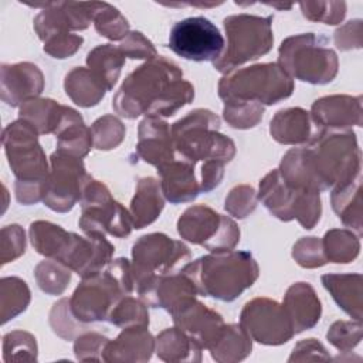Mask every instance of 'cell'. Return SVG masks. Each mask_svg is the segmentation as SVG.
Masks as SVG:
<instances>
[{"instance_id": "43", "label": "cell", "mask_w": 363, "mask_h": 363, "mask_svg": "<svg viewBox=\"0 0 363 363\" xmlns=\"http://www.w3.org/2000/svg\"><path fill=\"white\" fill-rule=\"evenodd\" d=\"M264 115V106L254 102H224L223 116L237 129L254 128Z\"/></svg>"}, {"instance_id": "48", "label": "cell", "mask_w": 363, "mask_h": 363, "mask_svg": "<svg viewBox=\"0 0 363 363\" xmlns=\"http://www.w3.org/2000/svg\"><path fill=\"white\" fill-rule=\"evenodd\" d=\"M108 340V337L94 332L79 335L74 343V353L78 360L99 362L102 360V353Z\"/></svg>"}, {"instance_id": "33", "label": "cell", "mask_w": 363, "mask_h": 363, "mask_svg": "<svg viewBox=\"0 0 363 363\" xmlns=\"http://www.w3.org/2000/svg\"><path fill=\"white\" fill-rule=\"evenodd\" d=\"M252 349V339L244 330L241 325H224V329L216 342V345L208 350L211 357L217 362H240L245 359Z\"/></svg>"}, {"instance_id": "17", "label": "cell", "mask_w": 363, "mask_h": 363, "mask_svg": "<svg viewBox=\"0 0 363 363\" xmlns=\"http://www.w3.org/2000/svg\"><path fill=\"white\" fill-rule=\"evenodd\" d=\"M135 291L146 305L166 309L169 313L184 299L199 294L191 279L182 271L153 277L136 286Z\"/></svg>"}, {"instance_id": "34", "label": "cell", "mask_w": 363, "mask_h": 363, "mask_svg": "<svg viewBox=\"0 0 363 363\" xmlns=\"http://www.w3.org/2000/svg\"><path fill=\"white\" fill-rule=\"evenodd\" d=\"M88 68L104 82L108 91L116 84L121 69L125 65V55L119 45L102 44L88 52L86 57Z\"/></svg>"}, {"instance_id": "35", "label": "cell", "mask_w": 363, "mask_h": 363, "mask_svg": "<svg viewBox=\"0 0 363 363\" xmlns=\"http://www.w3.org/2000/svg\"><path fill=\"white\" fill-rule=\"evenodd\" d=\"M64 105L48 98H31L20 105V119L27 121L38 135L54 133L61 119Z\"/></svg>"}, {"instance_id": "52", "label": "cell", "mask_w": 363, "mask_h": 363, "mask_svg": "<svg viewBox=\"0 0 363 363\" xmlns=\"http://www.w3.org/2000/svg\"><path fill=\"white\" fill-rule=\"evenodd\" d=\"M68 312H69V299L62 298L61 301L54 303L50 313V325L52 330L64 339H72L74 333H77V329H78L72 322V319L75 318L65 319Z\"/></svg>"}, {"instance_id": "38", "label": "cell", "mask_w": 363, "mask_h": 363, "mask_svg": "<svg viewBox=\"0 0 363 363\" xmlns=\"http://www.w3.org/2000/svg\"><path fill=\"white\" fill-rule=\"evenodd\" d=\"M94 26L99 35H104L112 41H122L129 34L128 20L109 3L95 1Z\"/></svg>"}, {"instance_id": "18", "label": "cell", "mask_w": 363, "mask_h": 363, "mask_svg": "<svg viewBox=\"0 0 363 363\" xmlns=\"http://www.w3.org/2000/svg\"><path fill=\"white\" fill-rule=\"evenodd\" d=\"M313 122L323 130H342L362 125V96L330 95L319 98L311 109Z\"/></svg>"}, {"instance_id": "49", "label": "cell", "mask_w": 363, "mask_h": 363, "mask_svg": "<svg viewBox=\"0 0 363 363\" xmlns=\"http://www.w3.org/2000/svg\"><path fill=\"white\" fill-rule=\"evenodd\" d=\"M44 51L54 58H68L78 51L82 45L84 38L72 33L54 34L44 41Z\"/></svg>"}, {"instance_id": "45", "label": "cell", "mask_w": 363, "mask_h": 363, "mask_svg": "<svg viewBox=\"0 0 363 363\" xmlns=\"http://www.w3.org/2000/svg\"><path fill=\"white\" fill-rule=\"evenodd\" d=\"M299 6L303 17L325 24H339L346 14L343 1H303Z\"/></svg>"}, {"instance_id": "3", "label": "cell", "mask_w": 363, "mask_h": 363, "mask_svg": "<svg viewBox=\"0 0 363 363\" xmlns=\"http://www.w3.org/2000/svg\"><path fill=\"white\" fill-rule=\"evenodd\" d=\"M199 294L224 302L237 299L259 275V268L248 251H214L187 262L182 269Z\"/></svg>"}, {"instance_id": "14", "label": "cell", "mask_w": 363, "mask_h": 363, "mask_svg": "<svg viewBox=\"0 0 363 363\" xmlns=\"http://www.w3.org/2000/svg\"><path fill=\"white\" fill-rule=\"evenodd\" d=\"M225 43L220 30L206 17H187L177 21L169 34V48L189 61L218 60Z\"/></svg>"}, {"instance_id": "21", "label": "cell", "mask_w": 363, "mask_h": 363, "mask_svg": "<svg viewBox=\"0 0 363 363\" xmlns=\"http://www.w3.org/2000/svg\"><path fill=\"white\" fill-rule=\"evenodd\" d=\"M323 132L312 119L311 113L302 108L281 109L271 119V136L284 145L312 143Z\"/></svg>"}, {"instance_id": "51", "label": "cell", "mask_w": 363, "mask_h": 363, "mask_svg": "<svg viewBox=\"0 0 363 363\" xmlns=\"http://www.w3.org/2000/svg\"><path fill=\"white\" fill-rule=\"evenodd\" d=\"M122 54L133 60H152L157 57L153 44L139 31H130L119 44Z\"/></svg>"}, {"instance_id": "41", "label": "cell", "mask_w": 363, "mask_h": 363, "mask_svg": "<svg viewBox=\"0 0 363 363\" xmlns=\"http://www.w3.org/2000/svg\"><path fill=\"white\" fill-rule=\"evenodd\" d=\"M125 132L123 123L113 115H105L91 126L94 146L99 150L115 149L123 140Z\"/></svg>"}, {"instance_id": "23", "label": "cell", "mask_w": 363, "mask_h": 363, "mask_svg": "<svg viewBox=\"0 0 363 363\" xmlns=\"http://www.w3.org/2000/svg\"><path fill=\"white\" fill-rule=\"evenodd\" d=\"M155 352V339L147 326L123 328L115 340H108L104 362H146Z\"/></svg>"}, {"instance_id": "10", "label": "cell", "mask_w": 363, "mask_h": 363, "mask_svg": "<svg viewBox=\"0 0 363 363\" xmlns=\"http://www.w3.org/2000/svg\"><path fill=\"white\" fill-rule=\"evenodd\" d=\"M79 227L85 234L101 233L123 238L130 234L133 221L130 213L116 201L108 187L91 179L81 196Z\"/></svg>"}, {"instance_id": "30", "label": "cell", "mask_w": 363, "mask_h": 363, "mask_svg": "<svg viewBox=\"0 0 363 363\" xmlns=\"http://www.w3.org/2000/svg\"><path fill=\"white\" fill-rule=\"evenodd\" d=\"M201 346L177 326L169 328L157 335L155 350L164 362H200Z\"/></svg>"}, {"instance_id": "47", "label": "cell", "mask_w": 363, "mask_h": 363, "mask_svg": "<svg viewBox=\"0 0 363 363\" xmlns=\"http://www.w3.org/2000/svg\"><path fill=\"white\" fill-rule=\"evenodd\" d=\"M257 201V193L251 186H235L225 197V210L237 218H245L255 210Z\"/></svg>"}, {"instance_id": "12", "label": "cell", "mask_w": 363, "mask_h": 363, "mask_svg": "<svg viewBox=\"0 0 363 363\" xmlns=\"http://www.w3.org/2000/svg\"><path fill=\"white\" fill-rule=\"evenodd\" d=\"M177 231L182 238L211 252L233 250L240 241L235 221L204 204L189 207L177 221Z\"/></svg>"}, {"instance_id": "53", "label": "cell", "mask_w": 363, "mask_h": 363, "mask_svg": "<svg viewBox=\"0 0 363 363\" xmlns=\"http://www.w3.org/2000/svg\"><path fill=\"white\" fill-rule=\"evenodd\" d=\"M335 44L339 50L347 51L362 47V21L352 20L335 31Z\"/></svg>"}, {"instance_id": "26", "label": "cell", "mask_w": 363, "mask_h": 363, "mask_svg": "<svg viewBox=\"0 0 363 363\" xmlns=\"http://www.w3.org/2000/svg\"><path fill=\"white\" fill-rule=\"evenodd\" d=\"M75 233H68L62 227L50 221H34L30 225V240L34 250L47 257L65 264L72 245L75 242Z\"/></svg>"}, {"instance_id": "13", "label": "cell", "mask_w": 363, "mask_h": 363, "mask_svg": "<svg viewBox=\"0 0 363 363\" xmlns=\"http://www.w3.org/2000/svg\"><path fill=\"white\" fill-rule=\"evenodd\" d=\"M91 179L81 159L57 150L50 157L43 203L52 211L67 213L81 200L84 187Z\"/></svg>"}, {"instance_id": "28", "label": "cell", "mask_w": 363, "mask_h": 363, "mask_svg": "<svg viewBox=\"0 0 363 363\" xmlns=\"http://www.w3.org/2000/svg\"><path fill=\"white\" fill-rule=\"evenodd\" d=\"M164 207V196L160 180L155 177H143L138 182L135 196L130 201V217L133 228H143L152 224Z\"/></svg>"}, {"instance_id": "4", "label": "cell", "mask_w": 363, "mask_h": 363, "mask_svg": "<svg viewBox=\"0 0 363 363\" xmlns=\"http://www.w3.org/2000/svg\"><path fill=\"white\" fill-rule=\"evenodd\" d=\"M38 132L27 121L18 119L3 130V146L16 176V199L34 204L44 199L48 163L37 138Z\"/></svg>"}, {"instance_id": "6", "label": "cell", "mask_w": 363, "mask_h": 363, "mask_svg": "<svg viewBox=\"0 0 363 363\" xmlns=\"http://www.w3.org/2000/svg\"><path fill=\"white\" fill-rule=\"evenodd\" d=\"M133 291L130 262L126 258L111 259L99 272L82 278L69 308L78 322L108 320L113 306Z\"/></svg>"}, {"instance_id": "32", "label": "cell", "mask_w": 363, "mask_h": 363, "mask_svg": "<svg viewBox=\"0 0 363 363\" xmlns=\"http://www.w3.org/2000/svg\"><path fill=\"white\" fill-rule=\"evenodd\" d=\"M332 208L346 227L362 234V174L333 189Z\"/></svg>"}, {"instance_id": "39", "label": "cell", "mask_w": 363, "mask_h": 363, "mask_svg": "<svg viewBox=\"0 0 363 363\" xmlns=\"http://www.w3.org/2000/svg\"><path fill=\"white\" fill-rule=\"evenodd\" d=\"M34 275L41 291L50 295L62 294L71 281V269L52 258L41 261L35 267Z\"/></svg>"}, {"instance_id": "22", "label": "cell", "mask_w": 363, "mask_h": 363, "mask_svg": "<svg viewBox=\"0 0 363 363\" xmlns=\"http://www.w3.org/2000/svg\"><path fill=\"white\" fill-rule=\"evenodd\" d=\"M157 173L163 196L172 204L193 201L201 193L197 169L189 162L174 156L170 163L159 167Z\"/></svg>"}, {"instance_id": "36", "label": "cell", "mask_w": 363, "mask_h": 363, "mask_svg": "<svg viewBox=\"0 0 363 363\" xmlns=\"http://www.w3.org/2000/svg\"><path fill=\"white\" fill-rule=\"evenodd\" d=\"M322 247L328 262L349 264L357 258L360 241L359 235H354L350 230L333 228L325 234Z\"/></svg>"}, {"instance_id": "46", "label": "cell", "mask_w": 363, "mask_h": 363, "mask_svg": "<svg viewBox=\"0 0 363 363\" xmlns=\"http://www.w3.org/2000/svg\"><path fill=\"white\" fill-rule=\"evenodd\" d=\"M294 259L303 268H318L328 262L322 240L316 237H303L292 248Z\"/></svg>"}, {"instance_id": "29", "label": "cell", "mask_w": 363, "mask_h": 363, "mask_svg": "<svg viewBox=\"0 0 363 363\" xmlns=\"http://www.w3.org/2000/svg\"><path fill=\"white\" fill-rule=\"evenodd\" d=\"M362 282L360 274L322 275V284L330 292L337 306L354 320H362Z\"/></svg>"}, {"instance_id": "9", "label": "cell", "mask_w": 363, "mask_h": 363, "mask_svg": "<svg viewBox=\"0 0 363 363\" xmlns=\"http://www.w3.org/2000/svg\"><path fill=\"white\" fill-rule=\"evenodd\" d=\"M272 16L259 17L252 14H235L224 18L227 48L213 62L220 72H230L238 65L265 55L272 48Z\"/></svg>"}, {"instance_id": "5", "label": "cell", "mask_w": 363, "mask_h": 363, "mask_svg": "<svg viewBox=\"0 0 363 363\" xmlns=\"http://www.w3.org/2000/svg\"><path fill=\"white\" fill-rule=\"evenodd\" d=\"M220 118L208 109H194L170 126L174 156L196 169L204 163H228L235 155L234 142L218 132ZM199 173V172H197Z\"/></svg>"}, {"instance_id": "40", "label": "cell", "mask_w": 363, "mask_h": 363, "mask_svg": "<svg viewBox=\"0 0 363 363\" xmlns=\"http://www.w3.org/2000/svg\"><path fill=\"white\" fill-rule=\"evenodd\" d=\"M108 322L119 328L149 326V313L142 301L126 295L113 306Z\"/></svg>"}, {"instance_id": "44", "label": "cell", "mask_w": 363, "mask_h": 363, "mask_svg": "<svg viewBox=\"0 0 363 363\" xmlns=\"http://www.w3.org/2000/svg\"><path fill=\"white\" fill-rule=\"evenodd\" d=\"M328 340L340 352H350L362 340V320H337L328 333Z\"/></svg>"}, {"instance_id": "25", "label": "cell", "mask_w": 363, "mask_h": 363, "mask_svg": "<svg viewBox=\"0 0 363 363\" xmlns=\"http://www.w3.org/2000/svg\"><path fill=\"white\" fill-rule=\"evenodd\" d=\"M57 150L82 159L94 146L91 128H86L82 116L72 108L64 106L61 119L54 132Z\"/></svg>"}, {"instance_id": "15", "label": "cell", "mask_w": 363, "mask_h": 363, "mask_svg": "<svg viewBox=\"0 0 363 363\" xmlns=\"http://www.w3.org/2000/svg\"><path fill=\"white\" fill-rule=\"evenodd\" d=\"M240 325L252 340L262 345H282L295 335L284 305L268 298L247 302L240 315Z\"/></svg>"}, {"instance_id": "24", "label": "cell", "mask_w": 363, "mask_h": 363, "mask_svg": "<svg viewBox=\"0 0 363 363\" xmlns=\"http://www.w3.org/2000/svg\"><path fill=\"white\" fill-rule=\"evenodd\" d=\"M282 305L292 322L295 335L313 328L320 319V301L308 282H296L291 285L285 294Z\"/></svg>"}, {"instance_id": "1", "label": "cell", "mask_w": 363, "mask_h": 363, "mask_svg": "<svg viewBox=\"0 0 363 363\" xmlns=\"http://www.w3.org/2000/svg\"><path fill=\"white\" fill-rule=\"evenodd\" d=\"M279 174L292 189L323 191L362 174V153L350 129L323 130L309 146L294 147L282 157Z\"/></svg>"}, {"instance_id": "37", "label": "cell", "mask_w": 363, "mask_h": 363, "mask_svg": "<svg viewBox=\"0 0 363 363\" xmlns=\"http://www.w3.org/2000/svg\"><path fill=\"white\" fill-rule=\"evenodd\" d=\"M0 306H1V322L16 318L24 312L30 303V289L27 284L17 277H6L0 282Z\"/></svg>"}, {"instance_id": "19", "label": "cell", "mask_w": 363, "mask_h": 363, "mask_svg": "<svg viewBox=\"0 0 363 363\" xmlns=\"http://www.w3.org/2000/svg\"><path fill=\"white\" fill-rule=\"evenodd\" d=\"M136 155L156 169L174 159V146L170 126L162 118L146 116L139 123Z\"/></svg>"}, {"instance_id": "11", "label": "cell", "mask_w": 363, "mask_h": 363, "mask_svg": "<svg viewBox=\"0 0 363 363\" xmlns=\"http://www.w3.org/2000/svg\"><path fill=\"white\" fill-rule=\"evenodd\" d=\"M190 259V250L182 241L173 240L163 233H152L140 237L132 247L130 271L135 289L142 282L174 272Z\"/></svg>"}, {"instance_id": "8", "label": "cell", "mask_w": 363, "mask_h": 363, "mask_svg": "<svg viewBox=\"0 0 363 363\" xmlns=\"http://www.w3.org/2000/svg\"><path fill=\"white\" fill-rule=\"evenodd\" d=\"M325 35L306 33L288 37L278 50V65L291 77L309 84H328L337 74L336 52Z\"/></svg>"}, {"instance_id": "31", "label": "cell", "mask_w": 363, "mask_h": 363, "mask_svg": "<svg viewBox=\"0 0 363 363\" xmlns=\"http://www.w3.org/2000/svg\"><path fill=\"white\" fill-rule=\"evenodd\" d=\"M64 88L67 95L82 108L95 106L108 92L104 82L89 69L77 67L65 75Z\"/></svg>"}, {"instance_id": "16", "label": "cell", "mask_w": 363, "mask_h": 363, "mask_svg": "<svg viewBox=\"0 0 363 363\" xmlns=\"http://www.w3.org/2000/svg\"><path fill=\"white\" fill-rule=\"evenodd\" d=\"M170 315L173 316L174 326L182 329L207 350L216 345L225 325L220 313L208 309L199 302L196 296L184 299L170 312Z\"/></svg>"}, {"instance_id": "50", "label": "cell", "mask_w": 363, "mask_h": 363, "mask_svg": "<svg viewBox=\"0 0 363 363\" xmlns=\"http://www.w3.org/2000/svg\"><path fill=\"white\" fill-rule=\"evenodd\" d=\"M26 250L24 231L20 225L13 224L1 230V265L14 261Z\"/></svg>"}, {"instance_id": "42", "label": "cell", "mask_w": 363, "mask_h": 363, "mask_svg": "<svg viewBox=\"0 0 363 363\" xmlns=\"http://www.w3.org/2000/svg\"><path fill=\"white\" fill-rule=\"evenodd\" d=\"M3 359L9 360H37L35 337L28 332L14 330L3 337Z\"/></svg>"}, {"instance_id": "2", "label": "cell", "mask_w": 363, "mask_h": 363, "mask_svg": "<svg viewBox=\"0 0 363 363\" xmlns=\"http://www.w3.org/2000/svg\"><path fill=\"white\" fill-rule=\"evenodd\" d=\"M194 98L193 85L183 79L177 64L163 55L152 58L132 71L112 99L121 116H173Z\"/></svg>"}, {"instance_id": "54", "label": "cell", "mask_w": 363, "mask_h": 363, "mask_svg": "<svg viewBox=\"0 0 363 363\" xmlns=\"http://www.w3.org/2000/svg\"><path fill=\"white\" fill-rule=\"evenodd\" d=\"M294 360H330V356L326 353L323 345L319 343L316 339H305L294 347V352L289 356L288 362Z\"/></svg>"}, {"instance_id": "20", "label": "cell", "mask_w": 363, "mask_h": 363, "mask_svg": "<svg viewBox=\"0 0 363 363\" xmlns=\"http://www.w3.org/2000/svg\"><path fill=\"white\" fill-rule=\"evenodd\" d=\"M44 88L40 68L31 62L1 65V99L10 106L37 98Z\"/></svg>"}, {"instance_id": "7", "label": "cell", "mask_w": 363, "mask_h": 363, "mask_svg": "<svg viewBox=\"0 0 363 363\" xmlns=\"http://www.w3.org/2000/svg\"><path fill=\"white\" fill-rule=\"evenodd\" d=\"M294 92V79L278 62L257 64L227 72L218 82L224 102H254L274 105Z\"/></svg>"}, {"instance_id": "27", "label": "cell", "mask_w": 363, "mask_h": 363, "mask_svg": "<svg viewBox=\"0 0 363 363\" xmlns=\"http://www.w3.org/2000/svg\"><path fill=\"white\" fill-rule=\"evenodd\" d=\"M299 189H292L279 174L278 169L271 170L261 182L257 199L282 221L294 220V207Z\"/></svg>"}]
</instances>
